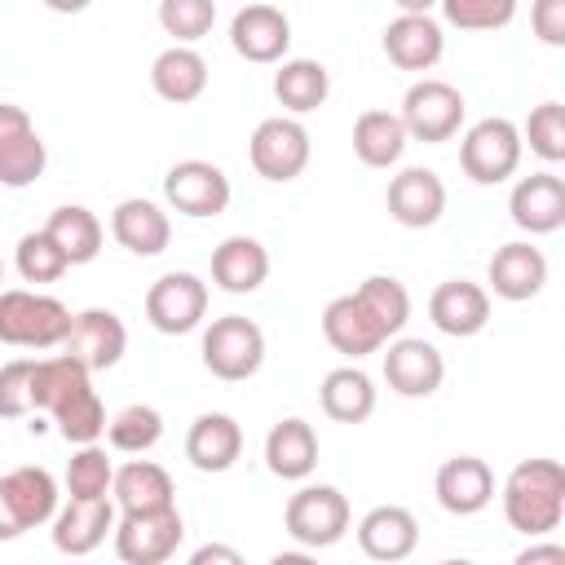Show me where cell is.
Listing matches in <instances>:
<instances>
[{"label": "cell", "instance_id": "obj_12", "mask_svg": "<svg viewBox=\"0 0 565 565\" xmlns=\"http://www.w3.org/2000/svg\"><path fill=\"white\" fill-rule=\"evenodd\" d=\"M49 150L31 124V115L13 102H0V185L26 190L35 177H44Z\"/></svg>", "mask_w": 565, "mask_h": 565}, {"label": "cell", "instance_id": "obj_13", "mask_svg": "<svg viewBox=\"0 0 565 565\" xmlns=\"http://www.w3.org/2000/svg\"><path fill=\"white\" fill-rule=\"evenodd\" d=\"M384 380L397 397H433L446 380V358L428 340L393 335L384 344Z\"/></svg>", "mask_w": 565, "mask_h": 565}, {"label": "cell", "instance_id": "obj_19", "mask_svg": "<svg viewBox=\"0 0 565 565\" xmlns=\"http://www.w3.org/2000/svg\"><path fill=\"white\" fill-rule=\"evenodd\" d=\"M388 216L406 230H428L441 221L446 212V185L433 168H402L393 181H388Z\"/></svg>", "mask_w": 565, "mask_h": 565}, {"label": "cell", "instance_id": "obj_2", "mask_svg": "<svg viewBox=\"0 0 565 565\" xmlns=\"http://www.w3.org/2000/svg\"><path fill=\"white\" fill-rule=\"evenodd\" d=\"M503 516L530 539L552 534L565 516V468L556 459H521L503 481Z\"/></svg>", "mask_w": 565, "mask_h": 565}, {"label": "cell", "instance_id": "obj_45", "mask_svg": "<svg viewBox=\"0 0 565 565\" xmlns=\"http://www.w3.org/2000/svg\"><path fill=\"white\" fill-rule=\"evenodd\" d=\"M207 561H225V565H243V556L234 547H221V543H203L190 552V565H207Z\"/></svg>", "mask_w": 565, "mask_h": 565}, {"label": "cell", "instance_id": "obj_22", "mask_svg": "<svg viewBox=\"0 0 565 565\" xmlns=\"http://www.w3.org/2000/svg\"><path fill=\"white\" fill-rule=\"evenodd\" d=\"M486 282L499 300H512V305L534 300L547 282V256L534 243H503L486 265Z\"/></svg>", "mask_w": 565, "mask_h": 565}, {"label": "cell", "instance_id": "obj_23", "mask_svg": "<svg viewBox=\"0 0 565 565\" xmlns=\"http://www.w3.org/2000/svg\"><path fill=\"white\" fill-rule=\"evenodd\" d=\"M358 547L371 561H406L419 547V521L402 503H380L358 521Z\"/></svg>", "mask_w": 565, "mask_h": 565}, {"label": "cell", "instance_id": "obj_27", "mask_svg": "<svg viewBox=\"0 0 565 565\" xmlns=\"http://www.w3.org/2000/svg\"><path fill=\"white\" fill-rule=\"evenodd\" d=\"M110 499L119 512H154V508H172L177 490L163 463L154 459H128L124 468H115L110 477Z\"/></svg>", "mask_w": 565, "mask_h": 565}, {"label": "cell", "instance_id": "obj_29", "mask_svg": "<svg viewBox=\"0 0 565 565\" xmlns=\"http://www.w3.org/2000/svg\"><path fill=\"white\" fill-rule=\"evenodd\" d=\"M265 468L282 481H305L318 468V433L305 419H278L265 437Z\"/></svg>", "mask_w": 565, "mask_h": 565}, {"label": "cell", "instance_id": "obj_31", "mask_svg": "<svg viewBox=\"0 0 565 565\" xmlns=\"http://www.w3.org/2000/svg\"><path fill=\"white\" fill-rule=\"evenodd\" d=\"M331 93V71L313 57H282L278 71H274V97L282 110L291 115H309L327 102Z\"/></svg>", "mask_w": 565, "mask_h": 565}, {"label": "cell", "instance_id": "obj_38", "mask_svg": "<svg viewBox=\"0 0 565 565\" xmlns=\"http://www.w3.org/2000/svg\"><path fill=\"white\" fill-rule=\"evenodd\" d=\"M18 274L26 278V282H57L66 269H71V260H66V252L49 238V230H31V234H22L18 238Z\"/></svg>", "mask_w": 565, "mask_h": 565}, {"label": "cell", "instance_id": "obj_4", "mask_svg": "<svg viewBox=\"0 0 565 565\" xmlns=\"http://www.w3.org/2000/svg\"><path fill=\"white\" fill-rule=\"evenodd\" d=\"M521 128L503 115L477 119L463 141H459V168L477 181V185H499L521 168Z\"/></svg>", "mask_w": 565, "mask_h": 565}, {"label": "cell", "instance_id": "obj_11", "mask_svg": "<svg viewBox=\"0 0 565 565\" xmlns=\"http://www.w3.org/2000/svg\"><path fill=\"white\" fill-rule=\"evenodd\" d=\"M163 199L172 212L190 221H207L230 207V177L207 159H181L163 177Z\"/></svg>", "mask_w": 565, "mask_h": 565}, {"label": "cell", "instance_id": "obj_28", "mask_svg": "<svg viewBox=\"0 0 565 565\" xmlns=\"http://www.w3.org/2000/svg\"><path fill=\"white\" fill-rule=\"evenodd\" d=\"M150 88L172 102V106H190L203 97L207 88V62L194 44H172L150 62Z\"/></svg>", "mask_w": 565, "mask_h": 565}, {"label": "cell", "instance_id": "obj_34", "mask_svg": "<svg viewBox=\"0 0 565 565\" xmlns=\"http://www.w3.org/2000/svg\"><path fill=\"white\" fill-rule=\"evenodd\" d=\"M44 230H49V238L66 252L71 265H88V260H97V252H102V221H97L88 207H79V203L53 207L49 221H44Z\"/></svg>", "mask_w": 565, "mask_h": 565}, {"label": "cell", "instance_id": "obj_7", "mask_svg": "<svg viewBox=\"0 0 565 565\" xmlns=\"http://www.w3.org/2000/svg\"><path fill=\"white\" fill-rule=\"evenodd\" d=\"M110 534H115V556L124 565H163L177 556L185 539V521L177 503L154 508V512H119Z\"/></svg>", "mask_w": 565, "mask_h": 565}, {"label": "cell", "instance_id": "obj_46", "mask_svg": "<svg viewBox=\"0 0 565 565\" xmlns=\"http://www.w3.org/2000/svg\"><path fill=\"white\" fill-rule=\"evenodd\" d=\"M18 534H26V530H22V521H18L13 503H9V490L0 481V539H18Z\"/></svg>", "mask_w": 565, "mask_h": 565}, {"label": "cell", "instance_id": "obj_36", "mask_svg": "<svg viewBox=\"0 0 565 565\" xmlns=\"http://www.w3.org/2000/svg\"><path fill=\"white\" fill-rule=\"evenodd\" d=\"M159 437H163V415L154 406L132 402L106 419V441L124 455H146L150 446H159Z\"/></svg>", "mask_w": 565, "mask_h": 565}, {"label": "cell", "instance_id": "obj_20", "mask_svg": "<svg viewBox=\"0 0 565 565\" xmlns=\"http://www.w3.org/2000/svg\"><path fill=\"white\" fill-rule=\"evenodd\" d=\"M433 494L450 516H477L481 508H490L494 499V472L486 459L477 455H455L437 468L433 477Z\"/></svg>", "mask_w": 565, "mask_h": 565}, {"label": "cell", "instance_id": "obj_32", "mask_svg": "<svg viewBox=\"0 0 565 565\" xmlns=\"http://www.w3.org/2000/svg\"><path fill=\"white\" fill-rule=\"evenodd\" d=\"M406 124L397 110H362L353 119V154L366 168H393L406 154Z\"/></svg>", "mask_w": 565, "mask_h": 565}, {"label": "cell", "instance_id": "obj_26", "mask_svg": "<svg viewBox=\"0 0 565 565\" xmlns=\"http://www.w3.org/2000/svg\"><path fill=\"white\" fill-rule=\"evenodd\" d=\"M110 234L132 256H159L172 243V221L154 199H124L110 212Z\"/></svg>", "mask_w": 565, "mask_h": 565}, {"label": "cell", "instance_id": "obj_6", "mask_svg": "<svg viewBox=\"0 0 565 565\" xmlns=\"http://www.w3.org/2000/svg\"><path fill=\"white\" fill-rule=\"evenodd\" d=\"M349 499L335 490V486H300L291 499H287V512H282V525L287 534L305 547V552H318V547H331L349 534Z\"/></svg>", "mask_w": 565, "mask_h": 565}, {"label": "cell", "instance_id": "obj_48", "mask_svg": "<svg viewBox=\"0 0 565 565\" xmlns=\"http://www.w3.org/2000/svg\"><path fill=\"white\" fill-rule=\"evenodd\" d=\"M393 4H397L402 13H433L437 0H393Z\"/></svg>", "mask_w": 565, "mask_h": 565}, {"label": "cell", "instance_id": "obj_43", "mask_svg": "<svg viewBox=\"0 0 565 565\" xmlns=\"http://www.w3.org/2000/svg\"><path fill=\"white\" fill-rule=\"evenodd\" d=\"M530 31L547 49H565V0H534L530 4Z\"/></svg>", "mask_w": 565, "mask_h": 565}, {"label": "cell", "instance_id": "obj_30", "mask_svg": "<svg viewBox=\"0 0 565 565\" xmlns=\"http://www.w3.org/2000/svg\"><path fill=\"white\" fill-rule=\"evenodd\" d=\"M322 415L335 424H362L375 415V380L362 366H335L318 384Z\"/></svg>", "mask_w": 565, "mask_h": 565}, {"label": "cell", "instance_id": "obj_15", "mask_svg": "<svg viewBox=\"0 0 565 565\" xmlns=\"http://www.w3.org/2000/svg\"><path fill=\"white\" fill-rule=\"evenodd\" d=\"M62 349L75 362H84L88 371H110L128 349V327L115 309H79V313H71V331H66Z\"/></svg>", "mask_w": 565, "mask_h": 565}, {"label": "cell", "instance_id": "obj_42", "mask_svg": "<svg viewBox=\"0 0 565 565\" xmlns=\"http://www.w3.org/2000/svg\"><path fill=\"white\" fill-rule=\"evenodd\" d=\"M31 371H35V358H13V362L0 366V419L35 415V402H31Z\"/></svg>", "mask_w": 565, "mask_h": 565}, {"label": "cell", "instance_id": "obj_41", "mask_svg": "<svg viewBox=\"0 0 565 565\" xmlns=\"http://www.w3.org/2000/svg\"><path fill=\"white\" fill-rule=\"evenodd\" d=\"M437 9L459 31H499L516 18V0H437Z\"/></svg>", "mask_w": 565, "mask_h": 565}, {"label": "cell", "instance_id": "obj_47", "mask_svg": "<svg viewBox=\"0 0 565 565\" xmlns=\"http://www.w3.org/2000/svg\"><path fill=\"white\" fill-rule=\"evenodd\" d=\"M44 4H49L53 13H84L93 0H44Z\"/></svg>", "mask_w": 565, "mask_h": 565}, {"label": "cell", "instance_id": "obj_16", "mask_svg": "<svg viewBox=\"0 0 565 565\" xmlns=\"http://www.w3.org/2000/svg\"><path fill=\"white\" fill-rule=\"evenodd\" d=\"M428 318L441 335L468 340V335L486 331V322H490V291L468 278H446L428 296Z\"/></svg>", "mask_w": 565, "mask_h": 565}, {"label": "cell", "instance_id": "obj_24", "mask_svg": "<svg viewBox=\"0 0 565 565\" xmlns=\"http://www.w3.org/2000/svg\"><path fill=\"white\" fill-rule=\"evenodd\" d=\"M243 455V428L225 411H203L185 433V459L199 472H230Z\"/></svg>", "mask_w": 565, "mask_h": 565}, {"label": "cell", "instance_id": "obj_21", "mask_svg": "<svg viewBox=\"0 0 565 565\" xmlns=\"http://www.w3.org/2000/svg\"><path fill=\"white\" fill-rule=\"evenodd\" d=\"M512 225L525 234H556L565 225V181L556 172H530L508 194Z\"/></svg>", "mask_w": 565, "mask_h": 565}, {"label": "cell", "instance_id": "obj_35", "mask_svg": "<svg viewBox=\"0 0 565 565\" xmlns=\"http://www.w3.org/2000/svg\"><path fill=\"white\" fill-rule=\"evenodd\" d=\"M49 419L57 424V433L71 441V446H88V441H97L102 433H106V406H102V397H97V388L84 380V384H75L53 411H49Z\"/></svg>", "mask_w": 565, "mask_h": 565}, {"label": "cell", "instance_id": "obj_9", "mask_svg": "<svg viewBox=\"0 0 565 565\" xmlns=\"http://www.w3.org/2000/svg\"><path fill=\"white\" fill-rule=\"evenodd\" d=\"M309 128L296 115H269L247 141V159L265 181H296L309 168Z\"/></svg>", "mask_w": 565, "mask_h": 565}, {"label": "cell", "instance_id": "obj_18", "mask_svg": "<svg viewBox=\"0 0 565 565\" xmlns=\"http://www.w3.org/2000/svg\"><path fill=\"white\" fill-rule=\"evenodd\" d=\"M384 57L402 71H433L446 53V31L433 13H397L384 26Z\"/></svg>", "mask_w": 565, "mask_h": 565}, {"label": "cell", "instance_id": "obj_33", "mask_svg": "<svg viewBox=\"0 0 565 565\" xmlns=\"http://www.w3.org/2000/svg\"><path fill=\"white\" fill-rule=\"evenodd\" d=\"M0 481L9 490V503H13L18 521H22V530H35V525L53 521V512H57V481H53L49 468L22 463V468L4 472Z\"/></svg>", "mask_w": 565, "mask_h": 565}, {"label": "cell", "instance_id": "obj_40", "mask_svg": "<svg viewBox=\"0 0 565 565\" xmlns=\"http://www.w3.org/2000/svg\"><path fill=\"white\" fill-rule=\"evenodd\" d=\"M216 22V0H159V26L177 44H194L212 31Z\"/></svg>", "mask_w": 565, "mask_h": 565}, {"label": "cell", "instance_id": "obj_44", "mask_svg": "<svg viewBox=\"0 0 565 565\" xmlns=\"http://www.w3.org/2000/svg\"><path fill=\"white\" fill-rule=\"evenodd\" d=\"M516 565H565V547L561 543H530L516 556Z\"/></svg>", "mask_w": 565, "mask_h": 565}, {"label": "cell", "instance_id": "obj_39", "mask_svg": "<svg viewBox=\"0 0 565 565\" xmlns=\"http://www.w3.org/2000/svg\"><path fill=\"white\" fill-rule=\"evenodd\" d=\"M521 146H530L543 163H561L565 159V106L539 102L521 128Z\"/></svg>", "mask_w": 565, "mask_h": 565}, {"label": "cell", "instance_id": "obj_49", "mask_svg": "<svg viewBox=\"0 0 565 565\" xmlns=\"http://www.w3.org/2000/svg\"><path fill=\"white\" fill-rule=\"evenodd\" d=\"M0 278H4V260H0Z\"/></svg>", "mask_w": 565, "mask_h": 565}, {"label": "cell", "instance_id": "obj_17", "mask_svg": "<svg viewBox=\"0 0 565 565\" xmlns=\"http://www.w3.org/2000/svg\"><path fill=\"white\" fill-rule=\"evenodd\" d=\"M115 530V499H66L53 512V547L66 556H88L106 543V534Z\"/></svg>", "mask_w": 565, "mask_h": 565}, {"label": "cell", "instance_id": "obj_37", "mask_svg": "<svg viewBox=\"0 0 565 565\" xmlns=\"http://www.w3.org/2000/svg\"><path fill=\"white\" fill-rule=\"evenodd\" d=\"M110 477H115V463L97 441L75 446V455L66 463V494L71 499H102V494H110Z\"/></svg>", "mask_w": 565, "mask_h": 565}, {"label": "cell", "instance_id": "obj_10", "mask_svg": "<svg viewBox=\"0 0 565 565\" xmlns=\"http://www.w3.org/2000/svg\"><path fill=\"white\" fill-rule=\"evenodd\" d=\"M146 318L163 335H185L207 318V282L190 269H172L150 282L146 291Z\"/></svg>", "mask_w": 565, "mask_h": 565}, {"label": "cell", "instance_id": "obj_1", "mask_svg": "<svg viewBox=\"0 0 565 565\" xmlns=\"http://www.w3.org/2000/svg\"><path fill=\"white\" fill-rule=\"evenodd\" d=\"M411 322V291L393 274H371L358 282V291L335 296L322 309V335L335 353L344 358H366L380 353L402 327Z\"/></svg>", "mask_w": 565, "mask_h": 565}, {"label": "cell", "instance_id": "obj_8", "mask_svg": "<svg viewBox=\"0 0 565 565\" xmlns=\"http://www.w3.org/2000/svg\"><path fill=\"white\" fill-rule=\"evenodd\" d=\"M463 110H468V102H463V93H459L455 84L424 75V79H415V84L406 88L397 115H402V124H406V137L428 141V146H441V141H450V137L459 132Z\"/></svg>", "mask_w": 565, "mask_h": 565}, {"label": "cell", "instance_id": "obj_5", "mask_svg": "<svg viewBox=\"0 0 565 565\" xmlns=\"http://www.w3.org/2000/svg\"><path fill=\"white\" fill-rule=\"evenodd\" d=\"M265 362V331L243 318V313H225V318H212V327L203 331V366L225 380V384H238V380H252Z\"/></svg>", "mask_w": 565, "mask_h": 565}, {"label": "cell", "instance_id": "obj_3", "mask_svg": "<svg viewBox=\"0 0 565 565\" xmlns=\"http://www.w3.org/2000/svg\"><path fill=\"white\" fill-rule=\"evenodd\" d=\"M71 331V309L57 296L9 287L0 291V344L13 349H57Z\"/></svg>", "mask_w": 565, "mask_h": 565}, {"label": "cell", "instance_id": "obj_25", "mask_svg": "<svg viewBox=\"0 0 565 565\" xmlns=\"http://www.w3.org/2000/svg\"><path fill=\"white\" fill-rule=\"evenodd\" d=\"M269 278V252L252 234H230L212 252V282L230 296H252Z\"/></svg>", "mask_w": 565, "mask_h": 565}, {"label": "cell", "instance_id": "obj_14", "mask_svg": "<svg viewBox=\"0 0 565 565\" xmlns=\"http://www.w3.org/2000/svg\"><path fill=\"white\" fill-rule=\"evenodd\" d=\"M230 44L238 57L256 62V66H274L287 57L291 49V22L278 4H265V0H252L234 13L230 22Z\"/></svg>", "mask_w": 565, "mask_h": 565}]
</instances>
